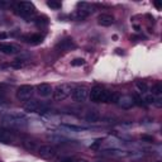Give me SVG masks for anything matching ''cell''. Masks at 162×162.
<instances>
[{
  "instance_id": "5b68a950",
  "label": "cell",
  "mask_w": 162,
  "mask_h": 162,
  "mask_svg": "<svg viewBox=\"0 0 162 162\" xmlns=\"http://www.w3.org/2000/svg\"><path fill=\"white\" fill-rule=\"evenodd\" d=\"M71 95H72L73 101H76V103H84L86 99L89 98V89L85 88V86H77V88H75L72 90Z\"/></svg>"
},
{
  "instance_id": "5bb4252c",
  "label": "cell",
  "mask_w": 162,
  "mask_h": 162,
  "mask_svg": "<svg viewBox=\"0 0 162 162\" xmlns=\"http://www.w3.org/2000/svg\"><path fill=\"white\" fill-rule=\"evenodd\" d=\"M85 119H86V122H89V123H96V122H99V119H100V113H99V110H96V109L89 110L88 113H86V115H85Z\"/></svg>"
},
{
  "instance_id": "d6986e66",
  "label": "cell",
  "mask_w": 162,
  "mask_h": 162,
  "mask_svg": "<svg viewBox=\"0 0 162 162\" xmlns=\"http://www.w3.org/2000/svg\"><path fill=\"white\" fill-rule=\"evenodd\" d=\"M71 65L75 67H79V66H84L85 65V60L84 58H75L73 61H71Z\"/></svg>"
},
{
  "instance_id": "4fadbf2b",
  "label": "cell",
  "mask_w": 162,
  "mask_h": 162,
  "mask_svg": "<svg viewBox=\"0 0 162 162\" xmlns=\"http://www.w3.org/2000/svg\"><path fill=\"white\" fill-rule=\"evenodd\" d=\"M14 141V134L13 132L6 131V129H0V142L2 143H10Z\"/></svg>"
},
{
  "instance_id": "3957f363",
  "label": "cell",
  "mask_w": 162,
  "mask_h": 162,
  "mask_svg": "<svg viewBox=\"0 0 162 162\" xmlns=\"http://www.w3.org/2000/svg\"><path fill=\"white\" fill-rule=\"evenodd\" d=\"M24 110L30 113H46L48 110V104L38 101V100H29L24 104Z\"/></svg>"
},
{
  "instance_id": "30bf717a",
  "label": "cell",
  "mask_w": 162,
  "mask_h": 162,
  "mask_svg": "<svg viewBox=\"0 0 162 162\" xmlns=\"http://www.w3.org/2000/svg\"><path fill=\"white\" fill-rule=\"evenodd\" d=\"M37 93L39 96H42V98H47V96H49L53 90H52V86L49 84H39L37 86Z\"/></svg>"
},
{
  "instance_id": "9c48e42d",
  "label": "cell",
  "mask_w": 162,
  "mask_h": 162,
  "mask_svg": "<svg viewBox=\"0 0 162 162\" xmlns=\"http://www.w3.org/2000/svg\"><path fill=\"white\" fill-rule=\"evenodd\" d=\"M118 105H119L122 109H131V108L134 105V101H133V98L129 95H122L119 96L118 99Z\"/></svg>"
},
{
  "instance_id": "44dd1931",
  "label": "cell",
  "mask_w": 162,
  "mask_h": 162,
  "mask_svg": "<svg viewBox=\"0 0 162 162\" xmlns=\"http://www.w3.org/2000/svg\"><path fill=\"white\" fill-rule=\"evenodd\" d=\"M101 138H98V139H95V141L91 143V146H90V148L91 149H98L100 146H101Z\"/></svg>"
},
{
  "instance_id": "7402d4cb",
  "label": "cell",
  "mask_w": 162,
  "mask_h": 162,
  "mask_svg": "<svg viewBox=\"0 0 162 162\" xmlns=\"http://www.w3.org/2000/svg\"><path fill=\"white\" fill-rule=\"evenodd\" d=\"M141 138H142V141H146V142H153L155 141V138L152 136H148V134H142Z\"/></svg>"
},
{
  "instance_id": "52a82bcc",
  "label": "cell",
  "mask_w": 162,
  "mask_h": 162,
  "mask_svg": "<svg viewBox=\"0 0 162 162\" xmlns=\"http://www.w3.org/2000/svg\"><path fill=\"white\" fill-rule=\"evenodd\" d=\"M38 153L43 158H52L56 155V148L53 146H49V144H45V146H41L38 148Z\"/></svg>"
},
{
  "instance_id": "e0dca14e",
  "label": "cell",
  "mask_w": 162,
  "mask_h": 162,
  "mask_svg": "<svg viewBox=\"0 0 162 162\" xmlns=\"http://www.w3.org/2000/svg\"><path fill=\"white\" fill-rule=\"evenodd\" d=\"M151 94H152L153 96H155V95H161V94H162V85H161V84L153 85V86H152V93H151Z\"/></svg>"
},
{
  "instance_id": "484cf974",
  "label": "cell",
  "mask_w": 162,
  "mask_h": 162,
  "mask_svg": "<svg viewBox=\"0 0 162 162\" xmlns=\"http://www.w3.org/2000/svg\"><path fill=\"white\" fill-rule=\"evenodd\" d=\"M5 38H8L6 33H0V39H5Z\"/></svg>"
},
{
  "instance_id": "8992f818",
  "label": "cell",
  "mask_w": 162,
  "mask_h": 162,
  "mask_svg": "<svg viewBox=\"0 0 162 162\" xmlns=\"http://www.w3.org/2000/svg\"><path fill=\"white\" fill-rule=\"evenodd\" d=\"M4 122L10 127H23L26 125V118L22 115H6L4 117Z\"/></svg>"
},
{
  "instance_id": "6da1fadb",
  "label": "cell",
  "mask_w": 162,
  "mask_h": 162,
  "mask_svg": "<svg viewBox=\"0 0 162 162\" xmlns=\"http://www.w3.org/2000/svg\"><path fill=\"white\" fill-rule=\"evenodd\" d=\"M14 12H15V14H18L20 17L27 18V17H30L36 13V6L29 2H20L14 5Z\"/></svg>"
},
{
  "instance_id": "603a6c76",
  "label": "cell",
  "mask_w": 162,
  "mask_h": 162,
  "mask_svg": "<svg viewBox=\"0 0 162 162\" xmlns=\"http://www.w3.org/2000/svg\"><path fill=\"white\" fill-rule=\"evenodd\" d=\"M60 162H76L73 158H71V157H63V158H61L60 160Z\"/></svg>"
},
{
  "instance_id": "7c38bea8",
  "label": "cell",
  "mask_w": 162,
  "mask_h": 162,
  "mask_svg": "<svg viewBox=\"0 0 162 162\" xmlns=\"http://www.w3.org/2000/svg\"><path fill=\"white\" fill-rule=\"evenodd\" d=\"M98 23L103 27H109L114 23V18L113 15L110 14H106V13H101L99 17H98Z\"/></svg>"
},
{
  "instance_id": "d4e9b609",
  "label": "cell",
  "mask_w": 162,
  "mask_h": 162,
  "mask_svg": "<svg viewBox=\"0 0 162 162\" xmlns=\"http://www.w3.org/2000/svg\"><path fill=\"white\" fill-rule=\"evenodd\" d=\"M155 6H156L157 9H161V8H162V3H161V2H155Z\"/></svg>"
},
{
  "instance_id": "cb8c5ba5",
  "label": "cell",
  "mask_w": 162,
  "mask_h": 162,
  "mask_svg": "<svg viewBox=\"0 0 162 162\" xmlns=\"http://www.w3.org/2000/svg\"><path fill=\"white\" fill-rule=\"evenodd\" d=\"M153 104H156L157 108H161V106H162V100H161V99H157V100H155Z\"/></svg>"
},
{
  "instance_id": "ffe728a7",
  "label": "cell",
  "mask_w": 162,
  "mask_h": 162,
  "mask_svg": "<svg viewBox=\"0 0 162 162\" xmlns=\"http://www.w3.org/2000/svg\"><path fill=\"white\" fill-rule=\"evenodd\" d=\"M143 101H144L146 104H153V103H155V96H153L152 94H147V95H144Z\"/></svg>"
},
{
  "instance_id": "4316f807",
  "label": "cell",
  "mask_w": 162,
  "mask_h": 162,
  "mask_svg": "<svg viewBox=\"0 0 162 162\" xmlns=\"http://www.w3.org/2000/svg\"><path fill=\"white\" fill-rule=\"evenodd\" d=\"M5 98H4V96H0V105H2V104H5Z\"/></svg>"
},
{
  "instance_id": "ac0fdd59",
  "label": "cell",
  "mask_w": 162,
  "mask_h": 162,
  "mask_svg": "<svg viewBox=\"0 0 162 162\" xmlns=\"http://www.w3.org/2000/svg\"><path fill=\"white\" fill-rule=\"evenodd\" d=\"M137 89L141 91V93H146L147 90H148V86H147V84L146 82H142V81H138L137 84Z\"/></svg>"
},
{
  "instance_id": "8fae6325",
  "label": "cell",
  "mask_w": 162,
  "mask_h": 162,
  "mask_svg": "<svg viewBox=\"0 0 162 162\" xmlns=\"http://www.w3.org/2000/svg\"><path fill=\"white\" fill-rule=\"evenodd\" d=\"M76 47V45L73 43V41L71 38H66V39H62L60 43H57L56 48L57 49H61V51H70L72 48Z\"/></svg>"
},
{
  "instance_id": "2e32d148",
  "label": "cell",
  "mask_w": 162,
  "mask_h": 162,
  "mask_svg": "<svg viewBox=\"0 0 162 162\" xmlns=\"http://www.w3.org/2000/svg\"><path fill=\"white\" fill-rule=\"evenodd\" d=\"M47 5L53 9V10H58L61 9V3L60 2H56V0H49V2H47Z\"/></svg>"
},
{
  "instance_id": "9a60e30c",
  "label": "cell",
  "mask_w": 162,
  "mask_h": 162,
  "mask_svg": "<svg viewBox=\"0 0 162 162\" xmlns=\"http://www.w3.org/2000/svg\"><path fill=\"white\" fill-rule=\"evenodd\" d=\"M23 39H24V42L30 43V45H39V43H42V41H43V36L32 34V36H26Z\"/></svg>"
},
{
  "instance_id": "277c9868",
  "label": "cell",
  "mask_w": 162,
  "mask_h": 162,
  "mask_svg": "<svg viewBox=\"0 0 162 162\" xmlns=\"http://www.w3.org/2000/svg\"><path fill=\"white\" fill-rule=\"evenodd\" d=\"M33 91H34V88L32 85H22L17 90V98L22 101L30 100L32 95H33Z\"/></svg>"
},
{
  "instance_id": "7a4b0ae2",
  "label": "cell",
  "mask_w": 162,
  "mask_h": 162,
  "mask_svg": "<svg viewBox=\"0 0 162 162\" xmlns=\"http://www.w3.org/2000/svg\"><path fill=\"white\" fill-rule=\"evenodd\" d=\"M71 91H72V86L70 84H61L53 90V93H52L53 99L56 101H62L66 99L67 96L71 95Z\"/></svg>"
},
{
  "instance_id": "83f0119b",
  "label": "cell",
  "mask_w": 162,
  "mask_h": 162,
  "mask_svg": "<svg viewBox=\"0 0 162 162\" xmlns=\"http://www.w3.org/2000/svg\"><path fill=\"white\" fill-rule=\"evenodd\" d=\"M134 29H136V30H139L141 28H139V26H134Z\"/></svg>"
},
{
  "instance_id": "ba28073f",
  "label": "cell",
  "mask_w": 162,
  "mask_h": 162,
  "mask_svg": "<svg viewBox=\"0 0 162 162\" xmlns=\"http://www.w3.org/2000/svg\"><path fill=\"white\" fill-rule=\"evenodd\" d=\"M19 51V46L14 43H0V52H3L4 55H15Z\"/></svg>"
}]
</instances>
